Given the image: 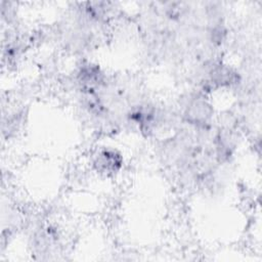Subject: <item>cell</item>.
Instances as JSON below:
<instances>
[{
    "label": "cell",
    "instance_id": "6da1fadb",
    "mask_svg": "<svg viewBox=\"0 0 262 262\" xmlns=\"http://www.w3.org/2000/svg\"><path fill=\"white\" fill-rule=\"evenodd\" d=\"M98 169L103 172H115L121 166L120 156L114 150H103L96 161Z\"/></svg>",
    "mask_w": 262,
    "mask_h": 262
}]
</instances>
